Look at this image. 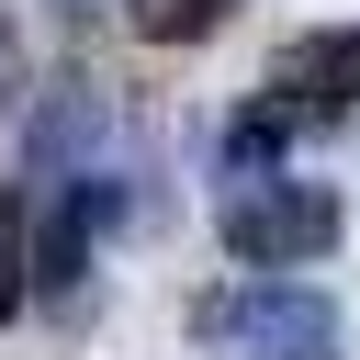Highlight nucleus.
Instances as JSON below:
<instances>
[{"instance_id": "obj_1", "label": "nucleus", "mask_w": 360, "mask_h": 360, "mask_svg": "<svg viewBox=\"0 0 360 360\" xmlns=\"http://www.w3.org/2000/svg\"><path fill=\"white\" fill-rule=\"evenodd\" d=\"M191 338L225 349V360H326L338 349V304L292 270H236L191 304Z\"/></svg>"}, {"instance_id": "obj_2", "label": "nucleus", "mask_w": 360, "mask_h": 360, "mask_svg": "<svg viewBox=\"0 0 360 360\" xmlns=\"http://www.w3.org/2000/svg\"><path fill=\"white\" fill-rule=\"evenodd\" d=\"M338 191L326 180H292V169H225L214 191V236L248 259V270H315L338 248Z\"/></svg>"}, {"instance_id": "obj_3", "label": "nucleus", "mask_w": 360, "mask_h": 360, "mask_svg": "<svg viewBox=\"0 0 360 360\" xmlns=\"http://www.w3.org/2000/svg\"><path fill=\"white\" fill-rule=\"evenodd\" d=\"M270 90L304 112V124H326V112H349L360 101V22H326V34H292L281 45V68H270Z\"/></svg>"}, {"instance_id": "obj_4", "label": "nucleus", "mask_w": 360, "mask_h": 360, "mask_svg": "<svg viewBox=\"0 0 360 360\" xmlns=\"http://www.w3.org/2000/svg\"><path fill=\"white\" fill-rule=\"evenodd\" d=\"M225 22H236V0H146V11H135L146 45H202V34H225Z\"/></svg>"}, {"instance_id": "obj_5", "label": "nucleus", "mask_w": 360, "mask_h": 360, "mask_svg": "<svg viewBox=\"0 0 360 360\" xmlns=\"http://www.w3.org/2000/svg\"><path fill=\"white\" fill-rule=\"evenodd\" d=\"M34 292V236H22V202H0V315H22Z\"/></svg>"}, {"instance_id": "obj_6", "label": "nucleus", "mask_w": 360, "mask_h": 360, "mask_svg": "<svg viewBox=\"0 0 360 360\" xmlns=\"http://www.w3.org/2000/svg\"><path fill=\"white\" fill-rule=\"evenodd\" d=\"M22 90V34H11V11H0V101Z\"/></svg>"}, {"instance_id": "obj_7", "label": "nucleus", "mask_w": 360, "mask_h": 360, "mask_svg": "<svg viewBox=\"0 0 360 360\" xmlns=\"http://www.w3.org/2000/svg\"><path fill=\"white\" fill-rule=\"evenodd\" d=\"M56 11H101V0H56Z\"/></svg>"}]
</instances>
